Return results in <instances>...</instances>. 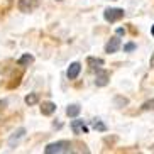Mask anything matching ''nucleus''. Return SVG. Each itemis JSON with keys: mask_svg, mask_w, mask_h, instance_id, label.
I'll list each match as a JSON object with an SVG mask.
<instances>
[{"mask_svg": "<svg viewBox=\"0 0 154 154\" xmlns=\"http://www.w3.org/2000/svg\"><path fill=\"white\" fill-rule=\"evenodd\" d=\"M151 34H152V36H154V26H152V29H151Z\"/></svg>", "mask_w": 154, "mask_h": 154, "instance_id": "18", "label": "nucleus"}, {"mask_svg": "<svg viewBox=\"0 0 154 154\" xmlns=\"http://www.w3.org/2000/svg\"><path fill=\"white\" fill-rule=\"evenodd\" d=\"M136 49V44L134 42H129V44H125V48H124V51H132Z\"/></svg>", "mask_w": 154, "mask_h": 154, "instance_id": "15", "label": "nucleus"}, {"mask_svg": "<svg viewBox=\"0 0 154 154\" xmlns=\"http://www.w3.org/2000/svg\"><path fill=\"white\" fill-rule=\"evenodd\" d=\"M91 125H93V129H97V131H100V132L107 131V127H105V124H102V122L98 120V119H95V120L91 122Z\"/></svg>", "mask_w": 154, "mask_h": 154, "instance_id": "12", "label": "nucleus"}, {"mask_svg": "<svg viewBox=\"0 0 154 154\" xmlns=\"http://www.w3.org/2000/svg\"><path fill=\"white\" fill-rule=\"evenodd\" d=\"M80 69H82V64H80V63H71V64H69L68 73H66V75H68L69 80H75V78L80 75Z\"/></svg>", "mask_w": 154, "mask_h": 154, "instance_id": "7", "label": "nucleus"}, {"mask_svg": "<svg viewBox=\"0 0 154 154\" xmlns=\"http://www.w3.org/2000/svg\"><path fill=\"white\" fill-rule=\"evenodd\" d=\"M54 110H56V105L53 103V102H46V103H42V107H41L42 115H51V113H54Z\"/></svg>", "mask_w": 154, "mask_h": 154, "instance_id": "8", "label": "nucleus"}, {"mask_svg": "<svg viewBox=\"0 0 154 154\" xmlns=\"http://www.w3.org/2000/svg\"><path fill=\"white\" fill-rule=\"evenodd\" d=\"M119 48H120V39H119V37H112V39L107 42V46H105V53H109V54L117 53Z\"/></svg>", "mask_w": 154, "mask_h": 154, "instance_id": "5", "label": "nucleus"}, {"mask_svg": "<svg viewBox=\"0 0 154 154\" xmlns=\"http://www.w3.org/2000/svg\"><path fill=\"white\" fill-rule=\"evenodd\" d=\"M151 64H154V56H152V58H151Z\"/></svg>", "mask_w": 154, "mask_h": 154, "instance_id": "17", "label": "nucleus"}, {"mask_svg": "<svg viewBox=\"0 0 154 154\" xmlns=\"http://www.w3.org/2000/svg\"><path fill=\"white\" fill-rule=\"evenodd\" d=\"M109 73L105 71V69H98L97 71V76H95V85L97 86H105L109 83Z\"/></svg>", "mask_w": 154, "mask_h": 154, "instance_id": "4", "label": "nucleus"}, {"mask_svg": "<svg viewBox=\"0 0 154 154\" xmlns=\"http://www.w3.org/2000/svg\"><path fill=\"white\" fill-rule=\"evenodd\" d=\"M24 132H26L24 129H19L17 132H14V136H12V137L9 139V144H10V146H14V142H15V140H17L19 137H22V136H24Z\"/></svg>", "mask_w": 154, "mask_h": 154, "instance_id": "11", "label": "nucleus"}, {"mask_svg": "<svg viewBox=\"0 0 154 154\" xmlns=\"http://www.w3.org/2000/svg\"><path fill=\"white\" fill-rule=\"evenodd\" d=\"M37 5H39V0H19L17 2V7L20 12H32V10L37 9Z\"/></svg>", "mask_w": 154, "mask_h": 154, "instance_id": "3", "label": "nucleus"}, {"mask_svg": "<svg viewBox=\"0 0 154 154\" xmlns=\"http://www.w3.org/2000/svg\"><path fill=\"white\" fill-rule=\"evenodd\" d=\"M103 17L107 22H117L124 17V9H107L103 12Z\"/></svg>", "mask_w": 154, "mask_h": 154, "instance_id": "2", "label": "nucleus"}, {"mask_svg": "<svg viewBox=\"0 0 154 154\" xmlns=\"http://www.w3.org/2000/svg\"><path fill=\"white\" fill-rule=\"evenodd\" d=\"M142 109H144V110H154V98L152 100H147V102L142 105Z\"/></svg>", "mask_w": 154, "mask_h": 154, "instance_id": "14", "label": "nucleus"}, {"mask_svg": "<svg viewBox=\"0 0 154 154\" xmlns=\"http://www.w3.org/2000/svg\"><path fill=\"white\" fill-rule=\"evenodd\" d=\"M37 102H39L37 93H29V95L26 97V103H27V105H36Z\"/></svg>", "mask_w": 154, "mask_h": 154, "instance_id": "10", "label": "nucleus"}, {"mask_svg": "<svg viewBox=\"0 0 154 154\" xmlns=\"http://www.w3.org/2000/svg\"><path fill=\"white\" fill-rule=\"evenodd\" d=\"M46 154H61V152H71V144L68 140H59V142H53V144L46 146L44 149Z\"/></svg>", "mask_w": 154, "mask_h": 154, "instance_id": "1", "label": "nucleus"}, {"mask_svg": "<svg viewBox=\"0 0 154 154\" xmlns=\"http://www.w3.org/2000/svg\"><path fill=\"white\" fill-rule=\"evenodd\" d=\"M88 63H90V64H102V63H103V61H102V59H97V61H95V59H93V58H90V59H88Z\"/></svg>", "mask_w": 154, "mask_h": 154, "instance_id": "16", "label": "nucleus"}, {"mask_svg": "<svg viewBox=\"0 0 154 154\" xmlns=\"http://www.w3.org/2000/svg\"><path fill=\"white\" fill-rule=\"evenodd\" d=\"M32 61H34V58H32L31 54H24L22 58L19 59V64H20V66H24V64H29V63H32Z\"/></svg>", "mask_w": 154, "mask_h": 154, "instance_id": "13", "label": "nucleus"}, {"mask_svg": "<svg viewBox=\"0 0 154 154\" xmlns=\"http://www.w3.org/2000/svg\"><path fill=\"white\" fill-rule=\"evenodd\" d=\"M80 107H78V105H69L68 109H66V115H68V117H76L78 113H80Z\"/></svg>", "mask_w": 154, "mask_h": 154, "instance_id": "9", "label": "nucleus"}, {"mask_svg": "<svg viewBox=\"0 0 154 154\" xmlns=\"http://www.w3.org/2000/svg\"><path fill=\"white\" fill-rule=\"evenodd\" d=\"M71 129L75 134H86L88 132V127L85 125L83 120H73L71 122Z\"/></svg>", "mask_w": 154, "mask_h": 154, "instance_id": "6", "label": "nucleus"}]
</instances>
